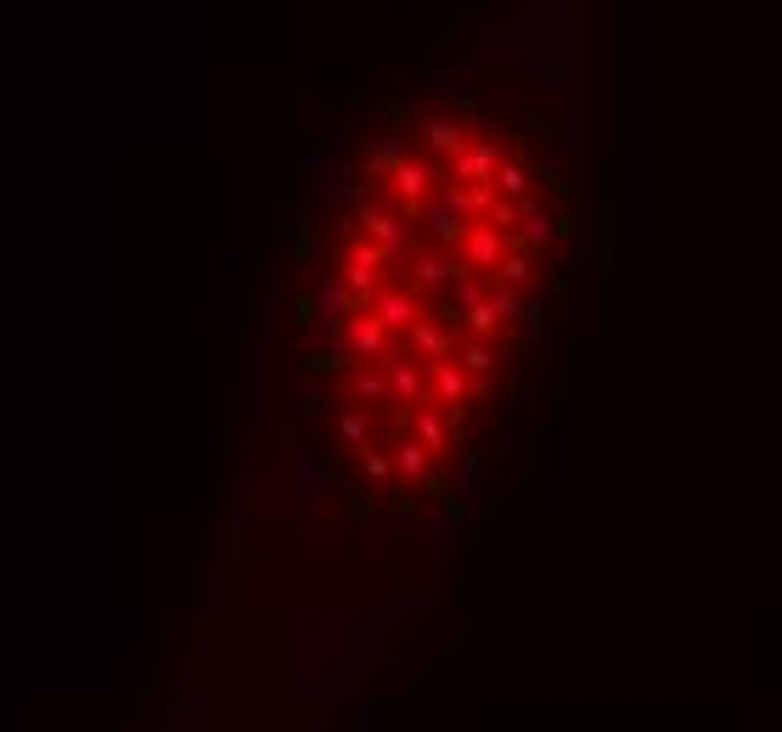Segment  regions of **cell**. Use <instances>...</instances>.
Returning <instances> with one entry per match:
<instances>
[{
  "instance_id": "cell-4",
  "label": "cell",
  "mask_w": 782,
  "mask_h": 732,
  "mask_svg": "<svg viewBox=\"0 0 782 732\" xmlns=\"http://www.w3.org/2000/svg\"><path fill=\"white\" fill-rule=\"evenodd\" d=\"M496 186H501L506 198H523V192H530V175H523V163H501V170H496Z\"/></svg>"
},
{
  "instance_id": "cell-5",
  "label": "cell",
  "mask_w": 782,
  "mask_h": 732,
  "mask_svg": "<svg viewBox=\"0 0 782 732\" xmlns=\"http://www.w3.org/2000/svg\"><path fill=\"white\" fill-rule=\"evenodd\" d=\"M456 361H461V366H468V372H473V378H484V372H490V366H496V355H490V349H484V344L473 339L468 349H461V355H456Z\"/></svg>"
},
{
  "instance_id": "cell-1",
  "label": "cell",
  "mask_w": 782,
  "mask_h": 732,
  "mask_svg": "<svg viewBox=\"0 0 782 732\" xmlns=\"http://www.w3.org/2000/svg\"><path fill=\"white\" fill-rule=\"evenodd\" d=\"M461 254L479 270H496L506 260V232H496V225H468V232H461Z\"/></svg>"
},
{
  "instance_id": "cell-2",
  "label": "cell",
  "mask_w": 782,
  "mask_h": 732,
  "mask_svg": "<svg viewBox=\"0 0 782 732\" xmlns=\"http://www.w3.org/2000/svg\"><path fill=\"white\" fill-rule=\"evenodd\" d=\"M546 237H552V220H546V215H535V208H523V225L513 232V243H518V248H530V254H535V248H540Z\"/></svg>"
},
{
  "instance_id": "cell-3",
  "label": "cell",
  "mask_w": 782,
  "mask_h": 732,
  "mask_svg": "<svg viewBox=\"0 0 782 732\" xmlns=\"http://www.w3.org/2000/svg\"><path fill=\"white\" fill-rule=\"evenodd\" d=\"M496 277L523 287V282H530V248H518V243H513V248H506V260L496 265Z\"/></svg>"
}]
</instances>
